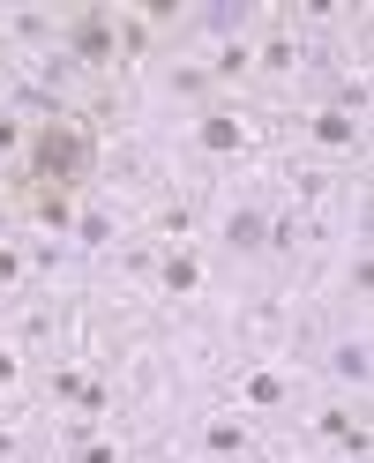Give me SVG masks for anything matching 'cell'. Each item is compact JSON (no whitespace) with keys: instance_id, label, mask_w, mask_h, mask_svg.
I'll return each mask as SVG.
<instances>
[{"instance_id":"cell-21","label":"cell","mask_w":374,"mask_h":463,"mask_svg":"<svg viewBox=\"0 0 374 463\" xmlns=\"http://www.w3.org/2000/svg\"><path fill=\"white\" fill-rule=\"evenodd\" d=\"M15 142H23V128L8 120V112H0V150H15Z\"/></svg>"},{"instance_id":"cell-20","label":"cell","mask_w":374,"mask_h":463,"mask_svg":"<svg viewBox=\"0 0 374 463\" xmlns=\"http://www.w3.org/2000/svg\"><path fill=\"white\" fill-rule=\"evenodd\" d=\"M75 224H82V240H91V247H98V240H105V232H112V224H105V210H82Z\"/></svg>"},{"instance_id":"cell-19","label":"cell","mask_w":374,"mask_h":463,"mask_svg":"<svg viewBox=\"0 0 374 463\" xmlns=\"http://www.w3.org/2000/svg\"><path fill=\"white\" fill-rule=\"evenodd\" d=\"M158 224H165V232H172V240H180V232H187V224H195V210H187V202H165V210H158Z\"/></svg>"},{"instance_id":"cell-7","label":"cell","mask_w":374,"mask_h":463,"mask_svg":"<svg viewBox=\"0 0 374 463\" xmlns=\"http://www.w3.org/2000/svg\"><path fill=\"white\" fill-rule=\"evenodd\" d=\"M8 38H23V45H45V38H53V15H38V8H15V15H8Z\"/></svg>"},{"instance_id":"cell-13","label":"cell","mask_w":374,"mask_h":463,"mask_svg":"<svg viewBox=\"0 0 374 463\" xmlns=\"http://www.w3.org/2000/svg\"><path fill=\"white\" fill-rule=\"evenodd\" d=\"M23 277H31V269H23V247L0 240V292H23Z\"/></svg>"},{"instance_id":"cell-10","label":"cell","mask_w":374,"mask_h":463,"mask_svg":"<svg viewBox=\"0 0 374 463\" xmlns=\"http://www.w3.org/2000/svg\"><path fill=\"white\" fill-rule=\"evenodd\" d=\"M195 284H203V262H195V254H172L165 262V292H195Z\"/></svg>"},{"instance_id":"cell-17","label":"cell","mask_w":374,"mask_h":463,"mask_svg":"<svg viewBox=\"0 0 374 463\" xmlns=\"http://www.w3.org/2000/svg\"><path fill=\"white\" fill-rule=\"evenodd\" d=\"M172 90H180V98H203L210 75H203V68H172Z\"/></svg>"},{"instance_id":"cell-8","label":"cell","mask_w":374,"mask_h":463,"mask_svg":"<svg viewBox=\"0 0 374 463\" xmlns=\"http://www.w3.org/2000/svg\"><path fill=\"white\" fill-rule=\"evenodd\" d=\"M330 366H337V382H367V344H360V336H352V344H337Z\"/></svg>"},{"instance_id":"cell-18","label":"cell","mask_w":374,"mask_h":463,"mask_svg":"<svg viewBox=\"0 0 374 463\" xmlns=\"http://www.w3.org/2000/svg\"><path fill=\"white\" fill-rule=\"evenodd\" d=\"M23 389V359H15V344H0V396Z\"/></svg>"},{"instance_id":"cell-4","label":"cell","mask_w":374,"mask_h":463,"mask_svg":"<svg viewBox=\"0 0 374 463\" xmlns=\"http://www.w3.org/2000/svg\"><path fill=\"white\" fill-rule=\"evenodd\" d=\"M240 142H247V128L233 120V112H203V150H210V157H225V150H240Z\"/></svg>"},{"instance_id":"cell-1","label":"cell","mask_w":374,"mask_h":463,"mask_svg":"<svg viewBox=\"0 0 374 463\" xmlns=\"http://www.w3.org/2000/svg\"><path fill=\"white\" fill-rule=\"evenodd\" d=\"M31 172L45 187H75L82 172H91V135L82 128H68V120H53V128H38V142H31Z\"/></svg>"},{"instance_id":"cell-14","label":"cell","mask_w":374,"mask_h":463,"mask_svg":"<svg viewBox=\"0 0 374 463\" xmlns=\"http://www.w3.org/2000/svg\"><path fill=\"white\" fill-rule=\"evenodd\" d=\"M210 68H217V75H247V68H254V52H247V45H217V52H210Z\"/></svg>"},{"instance_id":"cell-12","label":"cell","mask_w":374,"mask_h":463,"mask_svg":"<svg viewBox=\"0 0 374 463\" xmlns=\"http://www.w3.org/2000/svg\"><path fill=\"white\" fill-rule=\"evenodd\" d=\"M75 463H128L120 441H91V433H75Z\"/></svg>"},{"instance_id":"cell-9","label":"cell","mask_w":374,"mask_h":463,"mask_svg":"<svg viewBox=\"0 0 374 463\" xmlns=\"http://www.w3.org/2000/svg\"><path fill=\"white\" fill-rule=\"evenodd\" d=\"M240 396L254 403V411H270V403H284V382H277V373H247V382H240Z\"/></svg>"},{"instance_id":"cell-15","label":"cell","mask_w":374,"mask_h":463,"mask_svg":"<svg viewBox=\"0 0 374 463\" xmlns=\"http://www.w3.org/2000/svg\"><path fill=\"white\" fill-rule=\"evenodd\" d=\"M263 68H270V75L300 68V45H292V38H270V45H263Z\"/></svg>"},{"instance_id":"cell-16","label":"cell","mask_w":374,"mask_h":463,"mask_svg":"<svg viewBox=\"0 0 374 463\" xmlns=\"http://www.w3.org/2000/svg\"><path fill=\"white\" fill-rule=\"evenodd\" d=\"M105 403H112L105 382H82V389H75V411H82V419H105Z\"/></svg>"},{"instance_id":"cell-6","label":"cell","mask_w":374,"mask_h":463,"mask_svg":"<svg viewBox=\"0 0 374 463\" xmlns=\"http://www.w3.org/2000/svg\"><path fill=\"white\" fill-rule=\"evenodd\" d=\"M203 449H210V456H240V449H247V426H240V419H210V426H203Z\"/></svg>"},{"instance_id":"cell-2","label":"cell","mask_w":374,"mask_h":463,"mask_svg":"<svg viewBox=\"0 0 374 463\" xmlns=\"http://www.w3.org/2000/svg\"><path fill=\"white\" fill-rule=\"evenodd\" d=\"M68 45H75L82 68H105L112 52H120V38H112V15H105V8H82V15L68 23Z\"/></svg>"},{"instance_id":"cell-5","label":"cell","mask_w":374,"mask_h":463,"mask_svg":"<svg viewBox=\"0 0 374 463\" xmlns=\"http://www.w3.org/2000/svg\"><path fill=\"white\" fill-rule=\"evenodd\" d=\"M225 240H233L240 254H247V247H263V240H270V217H263V210H233V224H225Z\"/></svg>"},{"instance_id":"cell-11","label":"cell","mask_w":374,"mask_h":463,"mask_svg":"<svg viewBox=\"0 0 374 463\" xmlns=\"http://www.w3.org/2000/svg\"><path fill=\"white\" fill-rule=\"evenodd\" d=\"M38 224H75V202L61 187H38Z\"/></svg>"},{"instance_id":"cell-3","label":"cell","mask_w":374,"mask_h":463,"mask_svg":"<svg viewBox=\"0 0 374 463\" xmlns=\"http://www.w3.org/2000/svg\"><path fill=\"white\" fill-rule=\"evenodd\" d=\"M307 135L322 142V150H352V142H360V120H352V112H337V105H322V112L307 120Z\"/></svg>"}]
</instances>
